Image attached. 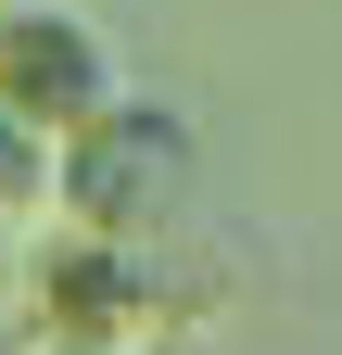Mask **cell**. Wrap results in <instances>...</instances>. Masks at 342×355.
I'll return each mask as SVG.
<instances>
[{"mask_svg":"<svg viewBox=\"0 0 342 355\" xmlns=\"http://www.w3.org/2000/svg\"><path fill=\"white\" fill-rule=\"evenodd\" d=\"M13 216H51V127L0 114V229Z\"/></svg>","mask_w":342,"mask_h":355,"instance_id":"obj_3","label":"cell"},{"mask_svg":"<svg viewBox=\"0 0 342 355\" xmlns=\"http://www.w3.org/2000/svg\"><path fill=\"white\" fill-rule=\"evenodd\" d=\"M13 355H114V343H76V330H26Z\"/></svg>","mask_w":342,"mask_h":355,"instance_id":"obj_4","label":"cell"},{"mask_svg":"<svg viewBox=\"0 0 342 355\" xmlns=\"http://www.w3.org/2000/svg\"><path fill=\"white\" fill-rule=\"evenodd\" d=\"M114 89H127V64H114V26L89 0H0V114H26V127L64 140Z\"/></svg>","mask_w":342,"mask_h":355,"instance_id":"obj_2","label":"cell"},{"mask_svg":"<svg viewBox=\"0 0 342 355\" xmlns=\"http://www.w3.org/2000/svg\"><path fill=\"white\" fill-rule=\"evenodd\" d=\"M190 191H203V140H190L178 102H152V89H114L89 127L51 140V203L76 216V241L140 254V241H165L190 216Z\"/></svg>","mask_w":342,"mask_h":355,"instance_id":"obj_1","label":"cell"}]
</instances>
